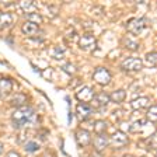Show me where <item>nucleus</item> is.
<instances>
[{
    "instance_id": "1",
    "label": "nucleus",
    "mask_w": 157,
    "mask_h": 157,
    "mask_svg": "<svg viewBox=\"0 0 157 157\" xmlns=\"http://www.w3.org/2000/svg\"><path fill=\"white\" fill-rule=\"evenodd\" d=\"M35 111H34L31 107L28 105H23V107H18L16 111L11 115V121H13L14 126L16 128H23L24 125L31 124L35 119Z\"/></svg>"
},
{
    "instance_id": "2",
    "label": "nucleus",
    "mask_w": 157,
    "mask_h": 157,
    "mask_svg": "<svg viewBox=\"0 0 157 157\" xmlns=\"http://www.w3.org/2000/svg\"><path fill=\"white\" fill-rule=\"evenodd\" d=\"M146 25H147V20L142 17V18L131 20V21L128 23L126 28L131 34H133V35H139V34L143 33V29L146 28Z\"/></svg>"
},
{
    "instance_id": "3",
    "label": "nucleus",
    "mask_w": 157,
    "mask_h": 157,
    "mask_svg": "<svg viewBox=\"0 0 157 157\" xmlns=\"http://www.w3.org/2000/svg\"><path fill=\"white\" fill-rule=\"evenodd\" d=\"M93 78H94V82L98 83V84L107 86L111 82V73L108 72L105 67H97L94 75H93Z\"/></svg>"
},
{
    "instance_id": "4",
    "label": "nucleus",
    "mask_w": 157,
    "mask_h": 157,
    "mask_svg": "<svg viewBox=\"0 0 157 157\" xmlns=\"http://www.w3.org/2000/svg\"><path fill=\"white\" fill-rule=\"evenodd\" d=\"M95 45H97V41H95V36L91 34H83L78 38V46L83 51H93L95 49Z\"/></svg>"
},
{
    "instance_id": "5",
    "label": "nucleus",
    "mask_w": 157,
    "mask_h": 157,
    "mask_svg": "<svg viewBox=\"0 0 157 157\" xmlns=\"http://www.w3.org/2000/svg\"><path fill=\"white\" fill-rule=\"evenodd\" d=\"M143 67V63L139 58H126L122 62V69L126 70V72H139L140 69Z\"/></svg>"
},
{
    "instance_id": "6",
    "label": "nucleus",
    "mask_w": 157,
    "mask_h": 157,
    "mask_svg": "<svg viewBox=\"0 0 157 157\" xmlns=\"http://www.w3.org/2000/svg\"><path fill=\"white\" fill-rule=\"evenodd\" d=\"M94 90H93L91 87H88V86H84V87H82L80 90H78L77 93H76V98H77L78 101H82L83 104L84 102H90L93 100V97H94Z\"/></svg>"
},
{
    "instance_id": "7",
    "label": "nucleus",
    "mask_w": 157,
    "mask_h": 157,
    "mask_svg": "<svg viewBox=\"0 0 157 157\" xmlns=\"http://www.w3.org/2000/svg\"><path fill=\"white\" fill-rule=\"evenodd\" d=\"M90 102H91L93 108H97V109L104 108L109 102V95L105 94V93H98V94H94V97H93V100Z\"/></svg>"
},
{
    "instance_id": "8",
    "label": "nucleus",
    "mask_w": 157,
    "mask_h": 157,
    "mask_svg": "<svg viewBox=\"0 0 157 157\" xmlns=\"http://www.w3.org/2000/svg\"><path fill=\"white\" fill-rule=\"evenodd\" d=\"M76 142H77L78 146L82 147L88 146L90 142H91V133L88 131H86V129H78L76 132Z\"/></svg>"
},
{
    "instance_id": "9",
    "label": "nucleus",
    "mask_w": 157,
    "mask_h": 157,
    "mask_svg": "<svg viewBox=\"0 0 157 157\" xmlns=\"http://www.w3.org/2000/svg\"><path fill=\"white\" fill-rule=\"evenodd\" d=\"M109 142H111V143L114 144L115 147H122V146H125V144H128V142H129V137H128L126 133H124L122 131H117L111 136Z\"/></svg>"
},
{
    "instance_id": "10",
    "label": "nucleus",
    "mask_w": 157,
    "mask_h": 157,
    "mask_svg": "<svg viewBox=\"0 0 157 157\" xmlns=\"http://www.w3.org/2000/svg\"><path fill=\"white\" fill-rule=\"evenodd\" d=\"M91 114H93V108L88 107L87 104H78L76 107V115H77V118L80 121L88 119V118L91 117Z\"/></svg>"
},
{
    "instance_id": "11",
    "label": "nucleus",
    "mask_w": 157,
    "mask_h": 157,
    "mask_svg": "<svg viewBox=\"0 0 157 157\" xmlns=\"http://www.w3.org/2000/svg\"><path fill=\"white\" fill-rule=\"evenodd\" d=\"M108 143H109V139H108L105 135H97V136L94 137V140H93V144H94L97 151L104 150L105 147L108 146Z\"/></svg>"
},
{
    "instance_id": "12",
    "label": "nucleus",
    "mask_w": 157,
    "mask_h": 157,
    "mask_svg": "<svg viewBox=\"0 0 157 157\" xmlns=\"http://www.w3.org/2000/svg\"><path fill=\"white\" fill-rule=\"evenodd\" d=\"M13 90V82L10 78H0V98L10 94Z\"/></svg>"
},
{
    "instance_id": "13",
    "label": "nucleus",
    "mask_w": 157,
    "mask_h": 157,
    "mask_svg": "<svg viewBox=\"0 0 157 157\" xmlns=\"http://www.w3.org/2000/svg\"><path fill=\"white\" fill-rule=\"evenodd\" d=\"M14 18L11 13H2L0 14V29H4L13 24Z\"/></svg>"
},
{
    "instance_id": "14",
    "label": "nucleus",
    "mask_w": 157,
    "mask_h": 157,
    "mask_svg": "<svg viewBox=\"0 0 157 157\" xmlns=\"http://www.w3.org/2000/svg\"><path fill=\"white\" fill-rule=\"evenodd\" d=\"M149 102H150L149 97H139V98H136V100H133V101L131 102V105L133 109H142V108L149 107Z\"/></svg>"
},
{
    "instance_id": "15",
    "label": "nucleus",
    "mask_w": 157,
    "mask_h": 157,
    "mask_svg": "<svg viewBox=\"0 0 157 157\" xmlns=\"http://www.w3.org/2000/svg\"><path fill=\"white\" fill-rule=\"evenodd\" d=\"M38 25L34 23H29V21H27V23H24L23 25V33L25 34V35H29V36H33L35 35L36 33H38Z\"/></svg>"
},
{
    "instance_id": "16",
    "label": "nucleus",
    "mask_w": 157,
    "mask_h": 157,
    "mask_svg": "<svg viewBox=\"0 0 157 157\" xmlns=\"http://www.w3.org/2000/svg\"><path fill=\"white\" fill-rule=\"evenodd\" d=\"M144 65L147 66V67H154V66L157 65V52H149L146 53V56H144Z\"/></svg>"
},
{
    "instance_id": "17",
    "label": "nucleus",
    "mask_w": 157,
    "mask_h": 157,
    "mask_svg": "<svg viewBox=\"0 0 157 157\" xmlns=\"http://www.w3.org/2000/svg\"><path fill=\"white\" fill-rule=\"evenodd\" d=\"M125 97H126V93H125V90H117V91H114L111 95H109V100H112V102L121 104V102H124Z\"/></svg>"
},
{
    "instance_id": "18",
    "label": "nucleus",
    "mask_w": 157,
    "mask_h": 157,
    "mask_svg": "<svg viewBox=\"0 0 157 157\" xmlns=\"http://www.w3.org/2000/svg\"><path fill=\"white\" fill-rule=\"evenodd\" d=\"M20 7L23 9V11L25 14L35 13V4H34V2H29V0H27V2H21V3H20Z\"/></svg>"
},
{
    "instance_id": "19",
    "label": "nucleus",
    "mask_w": 157,
    "mask_h": 157,
    "mask_svg": "<svg viewBox=\"0 0 157 157\" xmlns=\"http://www.w3.org/2000/svg\"><path fill=\"white\" fill-rule=\"evenodd\" d=\"M27 97L24 94H16L11 97V100H10V104L11 105H16V107H23L24 102H25Z\"/></svg>"
},
{
    "instance_id": "20",
    "label": "nucleus",
    "mask_w": 157,
    "mask_h": 157,
    "mask_svg": "<svg viewBox=\"0 0 157 157\" xmlns=\"http://www.w3.org/2000/svg\"><path fill=\"white\" fill-rule=\"evenodd\" d=\"M146 119L153 122V124L157 121V107L156 105H150V107H149V109H147V112H146Z\"/></svg>"
},
{
    "instance_id": "21",
    "label": "nucleus",
    "mask_w": 157,
    "mask_h": 157,
    "mask_svg": "<svg viewBox=\"0 0 157 157\" xmlns=\"http://www.w3.org/2000/svg\"><path fill=\"white\" fill-rule=\"evenodd\" d=\"M107 122L105 121H95L94 124V131L97 135H104V132L107 131Z\"/></svg>"
},
{
    "instance_id": "22",
    "label": "nucleus",
    "mask_w": 157,
    "mask_h": 157,
    "mask_svg": "<svg viewBox=\"0 0 157 157\" xmlns=\"http://www.w3.org/2000/svg\"><path fill=\"white\" fill-rule=\"evenodd\" d=\"M144 124H146V121H144V119H140V121L133 122V124L131 125V132H133V133H136V132H140L142 129L144 128Z\"/></svg>"
},
{
    "instance_id": "23",
    "label": "nucleus",
    "mask_w": 157,
    "mask_h": 157,
    "mask_svg": "<svg viewBox=\"0 0 157 157\" xmlns=\"http://www.w3.org/2000/svg\"><path fill=\"white\" fill-rule=\"evenodd\" d=\"M27 18H28L29 23H34V24H41L42 23V16H39L38 13H31V14H27Z\"/></svg>"
},
{
    "instance_id": "24",
    "label": "nucleus",
    "mask_w": 157,
    "mask_h": 157,
    "mask_svg": "<svg viewBox=\"0 0 157 157\" xmlns=\"http://www.w3.org/2000/svg\"><path fill=\"white\" fill-rule=\"evenodd\" d=\"M124 44L128 49H132V51H136L139 48V44L135 41V39H131V38H125L124 39Z\"/></svg>"
},
{
    "instance_id": "25",
    "label": "nucleus",
    "mask_w": 157,
    "mask_h": 157,
    "mask_svg": "<svg viewBox=\"0 0 157 157\" xmlns=\"http://www.w3.org/2000/svg\"><path fill=\"white\" fill-rule=\"evenodd\" d=\"M25 151H28V153H33V151H36L39 149V146H38V143L36 142H34V140H31V142H28V143H25Z\"/></svg>"
},
{
    "instance_id": "26",
    "label": "nucleus",
    "mask_w": 157,
    "mask_h": 157,
    "mask_svg": "<svg viewBox=\"0 0 157 157\" xmlns=\"http://www.w3.org/2000/svg\"><path fill=\"white\" fill-rule=\"evenodd\" d=\"M63 70H65L66 73H69V75H75L76 73V66L72 65V63H66V65L63 66Z\"/></svg>"
},
{
    "instance_id": "27",
    "label": "nucleus",
    "mask_w": 157,
    "mask_h": 157,
    "mask_svg": "<svg viewBox=\"0 0 157 157\" xmlns=\"http://www.w3.org/2000/svg\"><path fill=\"white\" fill-rule=\"evenodd\" d=\"M156 147V135H151L150 137V149H154Z\"/></svg>"
},
{
    "instance_id": "28",
    "label": "nucleus",
    "mask_w": 157,
    "mask_h": 157,
    "mask_svg": "<svg viewBox=\"0 0 157 157\" xmlns=\"http://www.w3.org/2000/svg\"><path fill=\"white\" fill-rule=\"evenodd\" d=\"M6 157H20V154L13 150V151H9V153L6 154Z\"/></svg>"
},
{
    "instance_id": "29",
    "label": "nucleus",
    "mask_w": 157,
    "mask_h": 157,
    "mask_svg": "<svg viewBox=\"0 0 157 157\" xmlns=\"http://www.w3.org/2000/svg\"><path fill=\"white\" fill-rule=\"evenodd\" d=\"M2 151H3V144L0 143V153H2Z\"/></svg>"
},
{
    "instance_id": "30",
    "label": "nucleus",
    "mask_w": 157,
    "mask_h": 157,
    "mask_svg": "<svg viewBox=\"0 0 157 157\" xmlns=\"http://www.w3.org/2000/svg\"><path fill=\"white\" fill-rule=\"evenodd\" d=\"M42 157H53V156H51V154H44Z\"/></svg>"
}]
</instances>
